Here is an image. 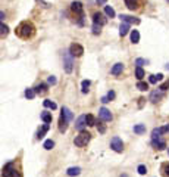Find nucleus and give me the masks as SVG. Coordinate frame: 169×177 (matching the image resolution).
Listing matches in <instances>:
<instances>
[{"mask_svg":"<svg viewBox=\"0 0 169 177\" xmlns=\"http://www.w3.org/2000/svg\"><path fill=\"white\" fill-rule=\"evenodd\" d=\"M128 31H130V24L128 22H122L121 27H119V35L124 37V35L128 34Z\"/></svg>","mask_w":169,"mask_h":177,"instance_id":"nucleus-17","label":"nucleus"},{"mask_svg":"<svg viewBox=\"0 0 169 177\" xmlns=\"http://www.w3.org/2000/svg\"><path fill=\"white\" fill-rule=\"evenodd\" d=\"M162 134H163V131H162V127H159V128H154L152 131V140H162Z\"/></svg>","mask_w":169,"mask_h":177,"instance_id":"nucleus-15","label":"nucleus"},{"mask_svg":"<svg viewBox=\"0 0 169 177\" xmlns=\"http://www.w3.org/2000/svg\"><path fill=\"white\" fill-rule=\"evenodd\" d=\"M53 146H54V142L51 140V139H47V140L44 142V145H43V148H44V149H47V151H50Z\"/></svg>","mask_w":169,"mask_h":177,"instance_id":"nucleus-33","label":"nucleus"},{"mask_svg":"<svg viewBox=\"0 0 169 177\" xmlns=\"http://www.w3.org/2000/svg\"><path fill=\"white\" fill-rule=\"evenodd\" d=\"M34 34H35V27H34L31 22L24 21V22H21V24L18 25V28H16L18 37H21V38H24V40H28V38H31Z\"/></svg>","mask_w":169,"mask_h":177,"instance_id":"nucleus-1","label":"nucleus"},{"mask_svg":"<svg viewBox=\"0 0 169 177\" xmlns=\"http://www.w3.org/2000/svg\"><path fill=\"white\" fill-rule=\"evenodd\" d=\"M41 120L44 121L46 124H50L51 120H53V115H51V112H47V111H44L43 114H41Z\"/></svg>","mask_w":169,"mask_h":177,"instance_id":"nucleus-20","label":"nucleus"},{"mask_svg":"<svg viewBox=\"0 0 169 177\" xmlns=\"http://www.w3.org/2000/svg\"><path fill=\"white\" fill-rule=\"evenodd\" d=\"M34 90H35V93L43 94V93H46V92H47V86H46V84H38V86L34 88Z\"/></svg>","mask_w":169,"mask_h":177,"instance_id":"nucleus-28","label":"nucleus"},{"mask_svg":"<svg viewBox=\"0 0 169 177\" xmlns=\"http://www.w3.org/2000/svg\"><path fill=\"white\" fill-rule=\"evenodd\" d=\"M90 140H91V134H90L88 131L83 130V131H80V134L74 139V143H75V146H78V148H84V146L88 145Z\"/></svg>","mask_w":169,"mask_h":177,"instance_id":"nucleus-3","label":"nucleus"},{"mask_svg":"<svg viewBox=\"0 0 169 177\" xmlns=\"http://www.w3.org/2000/svg\"><path fill=\"white\" fill-rule=\"evenodd\" d=\"M131 41H133L134 44H137V43L140 41V33H138L137 30H133V31H131Z\"/></svg>","mask_w":169,"mask_h":177,"instance_id":"nucleus-24","label":"nucleus"},{"mask_svg":"<svg viewBox=\"0 0 169 177\" xmlns=\"http://www.w3.org/2000/svg\"><path fill=\"white\" fill-rule=\"evenodd\" d=\"M72 55L71 52H65L63 53V67H65V71H66L68 74H71L72 72V68H74V61H72Z\"/></svg>","mask_w":169,"mask_h":177,"instance_id":"nucleus-5","label":"nucleus"},{"mask_svg":"<svg viewBox=\"0 0 169 177\" xmlns=\"http://www.w3.org/2000/svg\"><path fill=\"white\" fill-rule=\"evenodd\" d=\"M137 171H138V174H141V176H144L146 173H147V168H146V165H138V168H137Z\"/></svg>","mask_w":169,"mask_h":177,"instance_id":"nucleus-35","label":"nucleus"},{"mask_svg":"<svg viewBox=\"0 0 169 177\" xmlns=\"http://www.w3.org/2000/svg\"><path fill=\"white\" fill-rule=\"evenodd\" d=\"M121 177H128V176H127V174H122V176H121Z\"/></svg>","mask_w":169,"mask_h":177,"instance_id":"nucleus-46","label":"nucleus"},{"mask_svg":"<svg viewBox=\"0 0 169 177\" xmlns=\"http://www.w3.org/2000/svg\"><path fill=\"white\" fill-rule=\"evenodd\" d=\"M101 28V25H99V24H94V25H93V33H94V34H100V30Z\"/></svg>","mask_w":169,"mask_h":177,"instance_id":"nucleus-37","label":"nucleus"},{"mask_svg":"<svg viewBox=\"0 0 169 177\" xmlns=\"http://www.w3.org/2000/svg\"><path fill=\"white\" fill-rule=\"evenodd\" d=\"M146 64H147V61H146V59H143V58L135 59V65H137V67H143V65H146Z\"/></svg>","mask_w":169,"mask_h":177,"instance_id":"nucleus-36","label":"nucleus"},{"mask_svg":"<svg viewBox=\"0 0 169 177\" xmlns=\"http://www.w3.org/2000/svg\"><path fill=\"white\" fill-rule=\"evenodd\" d=\"M90 84H91V81H90V80H84V81H83V83H81V86H83V88H81V90H83V93H88V90H90Z\"/></svg>","mask_w":169,"mask_h":177,"instance_id":"nucleus-29","label":"nucleus"},{"mask_svg":"<svg viewBox=\"0 0 169 177\" xmlns=\"http://www.w3.org/2000/svg\"><path fill=\"white\" fill-rule=\"evenodd\" d=\"M107 99H109V100H112V99H115V92H113V90H110V92L107 93Z\"/></svg>","mask_w":169,"mask_h":177,"instance_id":"nucleus-41","label":"nucleus"},{"mask_svg":"<svg viewBox=\"0 0 169 177\" xmlns=\"http://www.w3.org/2000/svg\"><path fill=\"white\" fill-rule=\"evenodd\" d=\"M121 18V21L122 22H128V24H135V25H138L141 21H140V18H134V16H130V15H124V14H121L119 15Z\"/></svg>","mask_w":169,"mask_h":177,"instance_id":"nucleus-10","label":"nucleus"},{"mask_svg":"<svg viewBox=\"0 0 169 177\" xmlns=\"http://www.w3.org/2000/svg\"><path fill=\"white\" fill-rule=\"evenodd\" d=\"M97 130H99V133H104L106 131V127L101 123H97Z\"/></svg>","mask_w":169,"mask_h":177,"instance_id":"nucleus-38","label":"nucleus"},{"mask_svg":"<svg viewBox=\"0 0 169 177\" xmlns=\"http://www.w3.org/2000/svg\"><path fill=\"white\" fill-rule=\"evenodd\" d=\"M69 52H71L72 56L80 58V56H83V53H84V47H83L81 44H78V43H72L71 47H69Z\"/></svg>","mask_w":169,"mask_h":177,"instance_id":"nucleus-7","label":"nucleus"},{"mask_svg":"<svg viewBox=\"0 0 169 177\" xmlns=\"http://www.w3.org/2000/svg\"><path fill=\"white\" fill-rule=\"evenodd\" d=\"M56 81H57V80H56L54 75H50V77L47 78V83H49V84H56Z\"/></svg>","mask_w":169,"mask_h":177,"instance_id":"nucleus-39","label":"nucleus"},{"mask_svg":"<svg viewBox=\"0 0 169 177\" xmlns=\"http://www.w3.org/2000/svg\"><path fill=\"white\" fill-rule=\"evenodd\" d=\"M168 155H169V151H168Z\"/></svg>","mask_w":169,"mask_h":177,"instance_id":"nucleus-47","label":"nucleus"},{"mask_svg":"<svg viewBox=\"0 0 169 177\" xmlns=\"http://www.w3.org/2000/svg\"><path fill=\"white\" fill-rule=\"evenodd\" d=\"M135 77H137L138 80H141V78L144 77V70H143L141 67H137V68H135Z\"/></svg>","mask_w":169,"mask_h":177,"instance_id":"nucleus-30","label":"nucleus"},{"mask_svg":"<svg viewBox=\"0 0 169 177\" xmlns=\"http://www.w3.org/2000/svg\"><path fill=\"white\" fill-rule=\"evenodd\" d=\"M134 133L135 134H144L146 133V124H137V125H134Z\"/></svg>","mask_w":169,"mask_h":177,"instance_id":"nucleus-19","label":"nucleus"},{"mask_svg":"<svg viewBox=\"0 0 169 177\" xmlns=\"http://www.w3.org/2000/svg\"><path fill=\"white\" fill-rule=\"evenodd\" d=\"M125 4L128 6V9L134 10L138 8V0H125Z\"/></svg>","mask_w":169,"mask_h":177,"instance_id":"nucleus-22","label":"nucleus"},{"mask_svg":"<svg viewBox=\"0 0 169 177\" xmlns=\"http://www.w3.org/2000/svg\"><path fill=\"white\" fill-rule=\"evenodd\" d=\"M34 96H35V90L34 88H27L25 90V98L27 99H34Z\"/></svg>","mask_w":169,"mask_h":177,"instance_id":"nucleus-31","label":"nucleus"},{"mask_svg":"<svg viewBox=\"0 0 169 177\" xmlns=\"http://www.w3.org/2000/svg\"><path fill=\"white\" fill-rule=\"evenodd\" d=\"M74 118L72 112L68 109L66 106L62 108V114H60V118H59V131L60 133H65L68 130V123Z\"/></svg>","mask_w":169,"mask_h":177,"instance_id":"nucleus-2","label":"nucleus"},{"mask_svg":"<svg viewBox=\"0 0 169 177\" xmlns=\"http://www.w3.org/2000/svg\"><path fill=\"white\" fill-rule=\"evenodd\" d=\"M104 14H106L109 18H115V16H116V14H115V10H113V8H112V6H104Z\"/></svg>","mask_w":169,"mask_h":177,"instance_id":"nucleus-23","label":"nucleus"},{"mask_svg":"<svg viewBox=\"0 0 169 177\" xmlns=\"http://www.w3.org/2000/svg\"><path fill=\"white\" fill-rule=\"evenodd\" d=\"M159 88H160L162 92H163V90H168V88H169V81H165V83H163V84H162Z\"/></svg>","mask_w":169,"mask_h":177,"instance_id":"nucleus-40","label":"nucleus"},{"mask_svg":"<svg viewBox=\"0 0 169 177\" xmlns=\"http://www.w3.org/2000/svg\"><path fill=\"white\" fill-rule=\"evenodd\" d=\"M71 9H72V12H74V14H77V15H80V16H81V19H80V24L83 25V3H81V2H72Z\"/></svg>","mask_w":169,"mask_h":177,"instance_id":"nucleus-9","label":"nucleus"},{"mask_svg":"<svg viewBox=\"0 0 169 177\" xmlns=\"http://www.w3.org/2000/svg\"><path fill=\"white\" fill-rule=\"evenodd\" d=\"M93 22H94V24H99V25H104V24H106V18L103 16L100 12H96V14L93 15Z\"/></svg>","mask_w":169,"mask_h":177,"instance_id":"nucleus-12","label":"nucleus"},{"mask_svg":"<svg viewBox=\"0 0 169 177\" xmlns=\"http://www.w3.org/2000/svg\"><path fill=\"white\" fill-rule=\"evenodd\" d=\"M99 118H100L101 121H112L113 115H112V112H110L107 108L101 106L100 109H99Z\"/></svg>","mask_w":169,"mask_h":177,"instance_id":"nucleus-8","label":"nucleus"},{"mask_svg":"<svg viewBox=\"0 0 169 177\" xmlns=\"http://www.w3.org/2000/svg\"><path fill=\"white\" fill-rule=\"evenodd\" d=\"M101 102H103V104H107V102H110V100L107 99V96H104V98H101Z\"/></svg>","mask_w":169,"mask_h":177,"instance_id":"nucleus-44","label":"nucleus"},{"mask_svg":"<svg viewBox=\"0 0 169 177\" xmlns=\"http://www.w3.org/2000/svg\"><path fill=\"white\" fill-rule=\"evenodd\" d=\"M0 30H1V37L7 35V33H9V28H7V25H4L3 22L0 24Z\"/></svg>","mask_w":169,"mask_h":177,"instance_id":"nucleus-34","label":"nucleus"},{"mask_svg":"<svg viewBox=\"0 0 169 177\" xmlns=\"http://www.w3.org/2000/svg\"><path fill=\"white\" fill-rule=\"evenodd\" d=\"M43 105L46 106V108H49V109H51V111H54V109L57 108V105H56L54 102H51L50 99H46V100L43 102Z\"/></svg>","mask_w":169,"mask_h":177,"instance_id":"nucleus-26","label":"nucleus"},{"mask_svg":"<svg viewBox=\"0 0 169 177\" xmlns=\"http://www.w3.org/2000/svg\"><path fill=\"white\" fill-rule=\"evenodd\" d=\"M49 128H50V124H46V123L43 124V127H41V128L38 130V133H37V139H38V140L43 139V137L46 136V133L49 131Z\"/></svg>","mask_w":169,"mask_h":177,"instance_id":"nucleus-14","label":"nucleus"},{"mask_svg":"<svg viewBox=\"0 0 169 177\" xmlns=\"http://www.w3.org/2000/svg\"><path fill=\"white\" fill-rule=\"evenodd\" d=\"M122 71H124V64H121V62H118V64H115L113 67H112V74L113 75H119V74H122Z\"/></svg>","mask_w":169,"mask_h":177,"instance_id":"nucleus-18","label":"nucleus"},{"mask_svg":"<svg viewBox=\"0 0 169 177\" xmlns=\"http://www.w3.org/2000/svg\"><path fill=\"white\" fill-rule=\"evenodd\" d=\"M85 117H87V115H81V117H78V120L75 121V128H77V130H80V131L84 130V127L87 125V120H85Z\"/></svg>","mask_w":169,"mask_h":177,"instance_id":"nucleus-11","label":"nucleus"},{"mask_svg":"<svg viewBox=\"0 0 169 177\" xmlns=\"http://www.w3.org/2000/svg\"><path fill=\"white\" fill-rule=\"evenodd\" d=\"M163 78V74H157V75H150V78H149V83H152V84H156L157 81H160Z\"/></svg>","mask_w":169,"mask_h":177,"instance_id":"nucleus-25","label":"nucleus"},{"mask_svg":"<svg viewBox=\"0 0 169 177\" xmlns=\"http://www.w3.org/2000/svg\"><path fill=\"white\" fill-rule=\"evenodd\" d=\"M110 148H112L115 152L121 154V152L124 151V142H122V139H121V137H118V136L112 137V140H110Z\"/></svg>","mask_w":169,"mask_h":177,"instance_id":"nucleus-6","label":"nucleus"},{"mask_svg":"<svg viewBox=\"0 0 169 177\" xmlns=\"http://www.w3.org/2000/svg\"><path fill=\"white\" fill-rule=\"evenodd\" d=\"M162 90H153L152 93H150V100H152L153 104H156V102H159L160 99H162Z\"/></svg>","mask_w":169,"mask_h":177,"instance_id":"nucleus-13","label":"nucleus"},{"mask_svg":"<svg viewBox=\"0 0 169 177\" xmlns=\"http://www.w3.org/2000/svg\"><path fill=\"white\" fill-rule=\"evenodd\" d=\"M85 120H87V125H88V127H93V125H96V120H94V117H93V115H91V114H88V115H87V117H85Z\"/></svg>","mask_w":169,"mask_h":177,"instance_id":"nucleus-27","label":"nucleus"},{"mask_svg":"<svg viewBox=\"0 0 169 177\" xmlns=\"http://www.w3.org/2000/svg\"><path fill=\"white\" fill-rule=\"evenodd\" d=\"M66 174L69 177H75V176H80L81 174V168L80 167H71L66 170Z\"/></svg>","mask_w":169,"mask_h":177,"instance_id":"nucleus-16","label":"nucleus"},{"mask_svg":"<svg viewBox=\"0 0 169 177\" xmlns=\"http://www.w3.org/2000/svg\"><path fill=\"white\" fill-rule=\"evenodd\" d=\"M162 131H163V133H169V124L165 125V127H162Z\"/></svg>","mask_w":169,"mask_h":177,"instance_id":"nucleus-43","label":"nucleus"},{"mask_svg":"<svg viewBox=\"0 0 169 177\" xmlns=\"http://www.w3.org/2000/svg\"><path fill=\"white\" fill-rule=\"evenodd\" d=\"M104 2H106V0H97V3H101V4H103Z\"/></svg>","mask_w":169,"mask_h":177,"instance_id":"nucleus-45","label":"nucleus"},{"mask_svg":"<svg viewBox=\"0 0 169 177\" xmlns=\"http://www.w3.org/2000/svg\"><path fill=\"white\" fill-rule=\"evenodd\" d=\"M137 88H138V90H141V92H144V90H147V88H149V83L138 81V83H137Z\"/></svg>","mask_w":169,"mask_h":177,"instance_id":"nucleus-32","label":"nucleus"},{"mask_svg":"<svg viewBox=\"0 0 169 177\" xmlns=\"http://www.w3.org/2000/svg\"><path fill=\"white\" fill-rule=\"evenodd\" d=\"M153 146L156 148V149H159V151H162V149H165L166 148V143L163 140H152Z\"/></svg>","mask_w":169,"mask_h":177,"instance_id":"nucleus-21","label":"nucleus"},{"mask_svg":"<svg viewBox=\"0 0 169 177\" xmlns=\"http://www.w3.org/2000/svg\"><path fill=\"white\" fill-rule=\"evenodd\" d=\"M168 2H169V0H168Z\"/></svg>","mask_w":169,"mask_h":177,"instance_id":"nucleus-48","label":"nucleus"},{"mask_svg":"<svg viewBox=\"0 0 169 177\" xmlns=\"http://www.w3.org/2000/svg\"><path fill=\"white\" fill-rule=\"evenodd\" d=\"M1 177H21V173L16 170V167H15L13 162H7V164L3 167Z\"/></svg>","mask_w":169,"mask_h":177,"instance_id":"nucleus-4","label":"nucleus"},{"mask_svg":"<svg viewBox=\"0 0 169 177\" xmlns=\"http://www.w3.org/2000/svg\"><path fill=\"white\" fill-rule=\"evenodd\" d=\"M163 170H165V174H166V176L169 177V162H168V164H165V165H163Z\"/></svg>","mask_w":169,"mask_h":177,"instance_id":"nucleus-42","label":"nucleus"}]
</instances>
